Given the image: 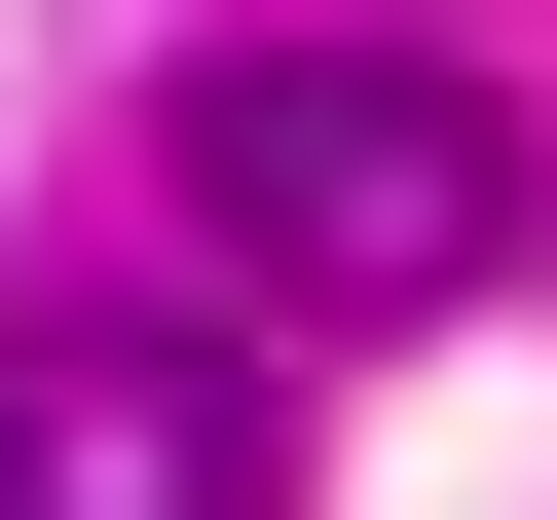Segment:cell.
<instances>
[{"label": "cell", "mask_w": 557, "mask_h": 520, "mask_svg": "<svg viewBox=\"0 0 557 520\" xmlns=\"http://www.w3.org/2000/svg\"><path fill=\"white\" fill-rule=\"evenodd\" d=\"M149 186H186L223 298H298V335H409V298L520 260V112H483L446 38H223V75L149 112Z\"/></svg>", "instance_id": "obj_1"}, {"label": "cell", "mask_w": 557, "mask_h": 520, "mask_svg": "<svg viewBox=\"0 0 557 520\" xmlns=\"http://www.w3.org/2000/svg\"><path fill=\"white\" fill-rule=\"evenodd\" d=\"M0 520H298L223 335H0Z\"/></svg>", "instance_id": "obj_2"}]
</instances>
